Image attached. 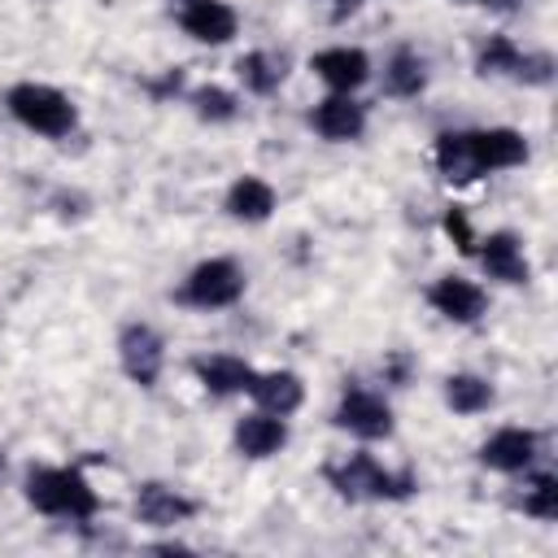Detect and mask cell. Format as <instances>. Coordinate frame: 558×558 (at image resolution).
Listing matches in <instances>:
<instances>
[{
  "mask_svg": "<svg viewBox=\"0 0 558 558\" xmlns=\"http://www.w3.org/2000/svg\"><path fill=\"white\" fill-rule=\"evenodd\" d=\"M26 501L48 514V519H70V523H92L100 510L96 488L78 466H31L22 480Z\"/></svg>",
  "mask_w": 558,
  "mask_h": 558,
  "instance_id": "obj_1",
  "label": "cell"
},
{
  "mask_svg": "<svg viewBox=\"0 0 558 558\" xmlns=\"http://www.w3.org/2000/svg\"><path fill=\"white\" fill-rule=\"evenodd\" d=\"M327 484L349 501H401L414 493L410 471H388L375 453H349L327 466Z\"/></svg>",
  "mask_w": 558,
  "mask_h": 558,
  "instance_id": "obj_2",
  "label": "cell"
},
{
  "mask_svg": "<svg viewBox=\"0 0 558 558\" xmlns=\"http://www.w3.org/2000/svg\"><path fill=\"white\" fill-rule=\"evenodd\" d=\"M4 109L13 113V122H22L26 131H35V135H44V140H61V135H70L74 122H78L74 100H70L61 87L35 83V78L13 83V87L4 92Z\"/></svg>",
  "mask_w": 558,
  "mask_h": 558,
  "instance_id": "obj_3",
  "label": "cell"
},
{
  "mask_svg": "<svg viewBox=\"0 0 558 558\" xmlns=\"http://www.w3.org/2000/svg\"><path fill=\"white\" fill-rule=\"evenodd\" d=\"M244 296V270L240 262L231 257H205L187 270L183 288H179V301L192 305V310H227Z\"/></svg>",
  "mask_w": 558,
  "mask_h": 558,
  "instance_id": "obj_4",
  "label": "cell"
},
{
  "mask_svg": "<svg viewBox=\"0 0 558 558\" xmlns=\"http://www.w3.org/2000/svg\"><path fill=\"white\" fill-rule=\"evenodd\" d=\"M118 362H122L131 384L153 388L161 379V366H166V340L148 323H126L118 336Z\"/></svg>",
  "mask_w": 558,
  "mask_h": 558,
  "instance_id": "obj_5",
  "label": "cell"
},
{
  "mask_svg": "<svg viewBox=\"0 0 558 558\" xmlns=\"http://www.w3.org/2000/svg\"><path fill=\"white\" fill-rule=\"evenodd\" d=\"M336 427L353 432L357 440H384L392 436V405L371 388H349L336 405Z\"/></svg>",
  "mask_w": 558,
  "mask_h": 558,
  "instance_id": "obj_6",
  "label": "cell"
},
{
  "mask_svg": "<svg viewBox=\"0 0 558 558\" xmlns=\"http://www.w3.org/2000/svg\"><path fill=\"white\" fill-rule=\"evenodd\" d=\"M475 253H480V266L488 279L497 283H527L532 279V266H527V253H523V240L514 231H488L484 240H475Z\"/></svg>",
  "mask_w": 558,
  "mask_h": 558,
  "instance_id": "obj_7",
  "label": "cell"
},
{
  "mask_svg": "<svg viewBox=\"0 0 558 558\" xmlns=\"http://www.w3.org/2000/svg\"><path fill=\"white\" fill-rule=\"evenodd\" d=\"M541 453V436L532 427H497L484 445H480V462L488 471H501V475H519L536 462Z\"/></svg>",
  "mask_w": 558,
  "mask_h": 558,
  "instance_id": "obj_8",
  "label": "cell"
},
{
  "mask_svg": "<svg viewBox=\"0 0 558 558\" xmlns=\"http://www.w3.org/2000/svg\"><path fill=\"white\" fill-rule=\"evenodd\" d=\"M466 144H471V157H475V170L480 174H488V170H514V166L527 161V140L514 126L466 131Z\"/></svg>",
  "mask_w": 558,
  "mask_h": 558,
  "instance_id": "obj_9",
  "label": "cell"
},
{
  "mask_svg": "<svg viewBox=\"0 0 558 558\" xmlns=\"http://www.w3.org/2000/svg\"><path fill=\"white\" fill-rule=\"evenodd\" d=\"M427 305H432L440 318L466 327V323H480V318H484L488 292H484L480 283L462 279V275H445V279H436V283L427 288Z\"/></svg>",
  "mask_w": 558,
  "mask_h": 558,
  "instance_id": "obj_10",
  "label": "cell"
},
{
  "mask_svg": "<svg viewBox=\"0 0 558 558\" xmlns=\"http://www.w3.org/2000/svg\"><path fill=\"white\" fill-rule=\"evenodd\" d=\"M179 26L196 44H231L240 31V13L227 0H183L179 4Z\"/></svg>",
  "mask_w": 558,
  "mask_h": 558,
  "instance_id": "obj_11",
  "label": "cell"
},
{
  "mask_svg": "<svg viewBox=\"0 0 558 558\" xmlns=\"http://www.w3.org/2000/svg\"><path fill=\"white\" fill-rule=\"evenodd\" d=\"M310 126H314L323 140H331V144H349V140H362V131H366V109L353 100V92H331V96H323V100L314 105Z\"/></svg>",
  "mask_w": 558,
  "mask_h": 558,
  "instance_id": "obj_12",
  "label": "cell"
},
{
  "mask_svg": "<svg viewBox=\"0 0 558 558\" xmlns=\"http://www.w3.org/2000/svg\"><path fill=\"white\" fill-rule=\"evenodd\" d=\"M310 70L331 87V92H357L366 78H371V57L362 48H349V44H331L323 52L310 57Z\"/></svg>",
  "mask_w": 558,
  "mask_h": 558,
  "instance_id": "obj_13",
  "label": "cell"
},
{
  "mask_svg": "<svg viewBox=\"0 0 558 558\" xmlns=\"http://www.w3.org/2000/svg\"><path fill=\"white\" fill-rule=\"evenodd\" d=\"M192 514H196V501L161 480H148L135 493V519L148 527H174V523H187Z\"/></svg>",
  "mask_w": 558,
  "mask_h": 558,
  "instance_id": "obj_14",
  "label": "cell"
},
{
  "mask_svg": "<svg viewBox=\"0 0 558 558\" xmlns=\"http://www.w3.org/2000/svg\"><path fill=\"white\" fill-rule=\"evenodd\" d=\"M192 375L214 397H235V392H248L253 384V366L235 353H201L192 357Z\"/></svg>",
  "mask_w": 558,
  "mask_h": 558,
  "instance_id": "obj_15",
  "label": "cell"
},
{
  "mask_svg": "<svg viewBox=\"0 0 558 558\" xmlns=\"http://www.w3.org/2000/svg\"><path fill=\"white\" fill-rule=\"evenodd\" d=\"M248 397L257 401V410L288 418V414L301 410V401H305V384H301L296 371H253Z\"/></svg>",
  "mask_w": 558,
  "mask_h": 558,
  "instance_id": "obj_16",
  "label": "cell"
},
{
  "mask_svg": "<svg viewBox=\"0 0 558 558\" xmlns=\"http://www.w3.org/2000/svg\"><path fill=\"white\" fill-rule=\"evenodd\" d=\"M231 440H235V449H240L244 458H275V453L288 445V423H283L279 414L253 410V414H244V418L235 423Z\"/></svg>",
  "mask_w": 558,
  "mask_h": 558,
  "instance_id": "obj_17",
  "label": "cell"
},
{
  "mask_svg": "<svg viewBox=\"0 0 558 558\" xmlns=\"http://www.w3.org/2000/svg\"><path fill=\"white\" fill-rule=\"evenodd\" d=\"M222 205H227V214L235 222H266L275 214V187L266 179H257V174H244V179H235L227 187Z\"/></svg>",
  "mask_w": 558,
  "mask_h": 558,
  "instance_id": "obj_18",
  "label": "cell"
},
{
  "mask_svg": "<svg viewBox=\"0 0 558 558\" xmlns=\"http://www.w3.org/2000/svg\"><path fill=\"white\" fill-rule=\"evenodd\" d=\"M283 57L279 52H270V48H253V52H244L240 61H235V78L244 83V92H253V96H270L279 83H283Z\"/></svg>",
  "mask_w": 558,
  "mask_h": 558,
  "instance_id": "obj_19",
  "label": "cell"
},
{
  "mask_svg": "<svg viewBox=\"0 0 558 558\" xmlns=\"http://www.w3.org/2000/svg\"><path fill=\"white\" fill-rule=\"evenodd\" d=\"M432 157H436V170H440L449 183H471V179H480L475 157H471V144H466V131H445V135H436Z\"/></svg>",
  "mask_w": 558,
  "mask_h": 558,
  "instance_id": "obj_20",
  "label": "cell"
},
{
  "mask_svg": "<svg viewBox=\"0 0 558 558\" xmlns=\"http://www.w3.org/2000/svg\"><path fill=\"white\" fill-rule=\"evenodd\" d=\"M384 87L392 96H418L427 87V61L414 48H397L384 65Z\"/></svg>",
  "mask_w": 558,
  "mask_h": 558,
  "instance_id": "obj_21",
  "label": "cell"
},
{
  "mask_svg": "<svg viewBox=\"0 0 558 558\" xmlns=\"http://www.w3.org/2000/svg\"><path fill=\"white\" fill-rule=\"evenodd\" d=\"M445 405L453 414H484L493 405V384L484 375H471V371L449 375L445 379Z\"/></svg>",
  "mask_w": 558,
  "mask_h": 558,
  "instance_id": "obj_22",
  "label": "cell"
},
{
  "mask_svg": "<svg viewBox=\"0 0 558 558\" xmlns=\"http://www.w3.org/2000/svg\"><path fill=\"white\" fill-rule=\"evenodd\" d=\"M519 506H523V514H532V519H541V523H554V519H558V475H554V471L527 475Z\"/></svg>",
  "mask_w": 558,
  "mask_h": 558,
  "instance_id": "obj_23",
  "label": "cell"
},
{
  "mask_svg": "<svg viewBox=\"0 0 558 558\" xmlns=\"http://www.w3.org/2000/svg\"><path fill=\"white\" fill-rule=\"evenodd\" d=\"M475 70L488 78V74H506V78H519V70H523V52H519V44L514 39H506V35H493L484 48H480V57H475Z\"/></svg>",
  "mask_w": 558,
  "mask_h": 558,
  "instance_id": "obj_24",
  "label": "cell"
},
{
  "mask_svg": "<svg viewBox=\"0 0 558 558\" xmlns=\"http://www.w3.org/2000/svg\"><path fill=\"white\" fill-rule=\"evenodd\" d=\"M187 105H192V113L205 118V122H231V118L240 113V100H235V92H227V87H196V92L187 96Z\"/></svg>",
  "mask_w": 558,
  "mask_h": 558,
  "instance_id": "obj_25",
  "label": "cell"
},
{
  "mask_svg": "<svg viewBox=\"0 0 558 558\" xmlns=\"http://www.w3.org/2000/svg\"><path fill=\"white\" fill-rule=\"evenodd\" d=\"M445 231L453 235V244H458L462 253H475V240H480V235L471 231V222H466L462 209H449V214H445Z\"/></svg>",
  "mask_w": 558,
  "mask_h": 558,
  "instance_id": "obj_26",
  "label": "cell"
},
{
  "mask_svg": "<svg viewBox=\"0 0 558 558\" xmlns=\"http://www.w3.org/2000/svg\"><path fill=\"white\" fill-rule=\"evenodd\" d=\"M453 4H480V9H519L527 0H453Z\"/></svg>",
  "mask_w": 558,
  "mask_h": 558,
  "instance_id": "obj_27",
  "label": "cell"
},
{
  "mask_svg": "<svg viewBox=\"0 0 558 558\" xmlns=\"http://www.w3.org/2000/svg\"><path fill=\"white\" fill-rule=\"evenodd\" d=\"M340 4H357V0H340Z\"/></svg>",
  "mask_w": 558,
  "mask_h": 558,
  "instance_id": "obj_28",
  "label": "cell"
}]
</instances>
